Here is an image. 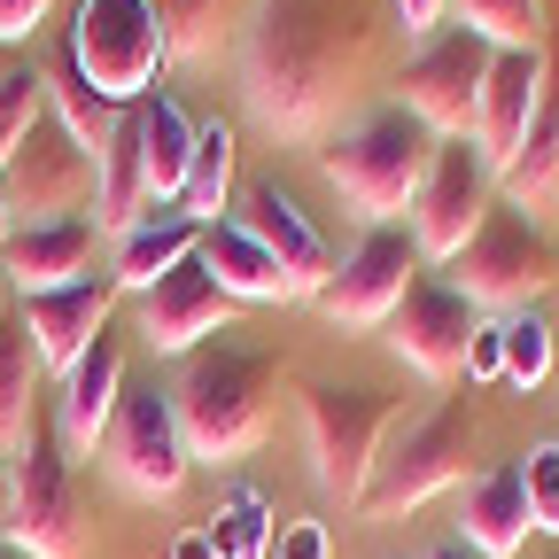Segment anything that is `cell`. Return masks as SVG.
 Masks as SVG:
<instances>
[{"label":"cell","instance_id":"6da1fadb","mask_svg":"<svg viewBox=\"0 0 559 559\" xmlns=\"http://www.w3.org/2000/svg\"><path fill=\"white\" fill-rule=\"evenodd\" d=\"M389 0H249L234 39V79L272 140H319L358 94L381 47Z\"/></svg>","mask_w":559,"mask_h":559},{"label":"cell","instance_id":"7a4b0ae2","mask_svg":"<svg viewBox=\"0 0 559 559\" xmlns=\"http://www.w3.org/2000/svg\"><path fill=\"white\" fill-rule=\"evenodd\" d=\"M171 412H179V436L194 466H234L249 459L272 419H280V358L272 349H234V342H210L179 366L171 381Z\"/></svg>","mask_w":559,"mask_h":559},{"label":"cell","instance_id":"3957f363","mask_svg":"<svg viewBox=\"0 0 559 559\" xmlns=\"http://www.w3.org/2000/svg\"><path fill=\"white\" fill-rule=\"evenodd\" d=\"M428 164H436V132L419 124L404 102L366 109L349 132H334L326 148H319L326 187H334L349 210H366L373 226L404 218V210H412V194H419V179H428Z\"/></svg>","mask_w":559,"mask_h":559},{"label":"cell","instance_id":"277c9868","mask_svg":"<svg viewBox=\"0 0 559 559\" xmlns=\"http://www.w3.org/2000/svg\"><path fill=\"white\" fill-rule=\"evenodd\" d=\"M466 459H474V404L443 396L428 419H412V428H396L381 443L373 481L358 498V521H404V513H419L428 498H443V489L466 481Z\"/></svg>","mask_w":559,"mask_h":559},{"label":"cell","instance_id":"5b68a950","mask_svg":"<svg viewBox=\"0 0 559 559\" xmlns=\"http://www.w3.org/2000/svg\"><path fill=\"white\" fill-rule=\"evenodd\" d=\"M304 412V451H311V481L326 489L334 506L358 513L366 481H373V459L381 443L396 436V396L389 389H342V381H311L296 396Z\"/></svg>","mask_w":559,"mask_h":559},{"label":"cell","instance_id":"8992f818","mask_svg":"<svg viewBox=\"0 0 559 559\" xmlns=\"http://www.w3.org/2000/svg\"><path fill=\"white\" fill-rule=\"evenodd\" d=\"M559 280V249L551 234L513 202H489V218L474 226V241L451 257V288L489 311V319H513V311H536V296Z\"/></svg>","mask_w":559,"mask_h":559},{"label":"cell","instance_id":"52a82bcc","mask_svg":"<svg viewBox=\"0 0 559 559\" xmlns=\"http://www.w3.org/2000/svg\"><path fill=\"white\" fill-rule=\"evenodd\" d=\"M70 55H79V70L94 79L102 102L132 109L148 102V86L164 79V24L148 0H79V16H70Z\"/></svg>","mask_w":559,"mask_h":559},{"label":"cell","instance_id":"ba28073f","mask_svg":"<svg viewBox=\"0 0 559 559\" xmlns=\"http://www.w3.org/2000/svg\"><path fill=\"white\" fill-rule=\"evenodd\" d=\"M0 528H9V544L24 559H86L79 498H70V459H62L47 419L9 451V513H0Z\"/></svg>","mask_w":559,"mask_h":559},{"label":"cell","instance_id":"9c48e42d","mask_svg":"<svg viewBox=\"0 0 559 559\" xmlns=\"http://www.w3.org/2000/svg\"><path fill=\"white\" fill-rule=\"evenodd\" d=\"M489 202H498L489 156L474 140H436V164H428V179H419V194L404 210V234H412L419 264H451L474 241V226L489 218Z\"/></svg>","mask_w":559,"mask_h":559},{"label":"cell","instance_id":"30bf717a","mask_svg":"<svg viewBox=\"0 0 559 559\" xmlns=\"http://www.w3.org/2000/svg\"><path fill=\"white\" fill-rule=\"evenodd\" d=\"M489 47L481 32L466 24H443L412 47V62L396 70V102L428 124L436 140H474V102H481V79H489Z\"/></svg>","mask_w":559,"mask_h":559},{"label":"cell","instance_id":"8fae6325","mask_svg":"<svg viewBox=\"0 0 559 559\" xmlns=\"http://www.w3.org/2000/svg\"><path fill=\"white\" fill-rule=\"evenodd\" d=\"M102 466L132 489V498H179L194 459H187V436H179V412H171V389H132L117 396V419L102 436Z\"/></svg>","mask_w":559,"mask_h":559},{"label":"cell","instance_id":"7c38bea8","mask_svg":"<svg viewBox=\"0 0 559 559\" xmlns=\"http://www.w3.org/2000/svg\"><path fill=\"white\" fill-rule=\"evenodd\" d=\"M0 187H9V210L16 226H55V218H86L94 202V156L70 140L55 117L32 124V140L16 148V164L0 171Z\"/></svg>","mask_w":559,"mask_h":559},{"label":"cell","instance_id":"4fadbf2b","mask_svg":"<svg viewBox=\"0 0 559 559\" xmlns=\"http://www.w3.org/2000/svg\"><path fill=\"white\" fill-rule=\"evenodd\" d=\"M428 272L419 264V249H412V234L404 226H373L358 249H349L342 264H334V280L311 296L334 326H389V311L404 304V288Z\"/></svg>","mask_w":559,"mask_h":559},{"label":"cell","instance_id":"5bb4252c","mask_svg":"<svg viewBox=\"0 0 559 559\" xmlns=\"http://www.w3.org/2000/svg\"><path fill=\"white\" fill-rule=\"evenodd\" d=\"M474 326H481V311L451 288V280L419 272L412 288H404V304L389 311V349H396L419 381H459V373H466Z\"/></svg>","mask_w":559,"mask_h":559},{"label":"cell","instance_id":"9a60e30c","mask_svg":"<svg viewBox=\"0 0 559 559\" xmlns=\"http://www.w3.org/2000/svg\"><path fill=\"white\" fill-rule=\"evenodd\" d=\"M140 304V342L156 349V358H194V349L210 342V334H226L234 326V296L218 288V280L202 272V257H187L179 272H164L148 296H132Z\"/></svg>","mask_w":559,"mask_h":559},{"label":"cell","instance_id":"2e32d148","mask_svg":"<svg viewBox=\"0 0 559 559\" xmlns=\"http://www.w3.org/2000/svg\"><path fill=\"white\" fill-rule=\"evenodd\" d=\"M544 70H551V47H498L489 55V79L474 102V148L489 156V171H506L513 148L528 140L536 102H544Z\"/></svg>","mask_w":559,"mask_h":559},{"label":"cell","instance_id":"e0dca14e","mask_svg":"<svg viewBox=\"0 0 559 559\" xmlns=\"http://www.w3.org/2000/svg\"><path fill=\"white\" fill-rule=\"evenodd\" d=\"M117 272H86V280H70V288H47V296H24V326L39 342V366L70 373L86 358V349L109 334V311H117Z\"/></svg>","mask_w":559,"mask_h":559},{"label":"cell","instance_id":"ac0fdd59","mask_svg":"<svg viewBox=\"0 0 559 559\" xmlns=\"http://www.w3.org/2000/svg\"><path fill=\"white\" fill-rule=\"evenodd\" d=\"M241 234L288 272V288L296 296H319L326 280H334V257H326V241H319V226L296 210V194L280 187V179H257L249 194H241Z\"/></svg>","mask_w":559,"mask_h":559},{"label":"cell","instance_id":"d6986e66","mask_svg":"<svg viewBox=\"0 0 559 559\" xmlns=\"http://www.w3.org/2000/svg\"><path fill=\"white\" fill-rule=\"evenodd\" d=\"M117 396H124V349L102 334L79 366L62 373V396H55V443L62 459H94L109 419H117Z\"/></svg>","mask_w":559,"mask_h":559},{"label":"cell","instance_id":"ffe728a7","mask_svg":"<svg viewBox=\"0 0 559 559\" xmlns=\"http://www.w3.org/2000/svg\"><path fill=\"white\" fill-rule=\"evenodd\" d=\"M536 536L528 521V489H521V459H498L489 474L466 481V506H459V544L474 559H521Z\"/></svg>","mask_w":559,"mask_h":559},{"label":"cell","instance_id":"44dd1931","mask_svg":"<svg viewBox=\"0 0 559 559\" xmlns=\"http://www.w3.org/2000/svg\"><path fill=\"white\" fill-rule=\"evenodd\" d=\"M94 241H102L94 210H86V218H55V226H16L9 249H0V272H9L24 296H47V288H70V280H86Z\"/></svg>","mask_w":559,"mask_h":559},{"label":"cell","instance_id":"7402d4cb","mask_svg":"<svg viewBox=\"0 0 559 559\" xmlns=\"http://www.w3.org/2000/svg\"><path fill=\"white\" fill-rule=\"evenodd\" d=\"M187 257H202V226L187 218L179 202H148V210H140V226L117 234V264H109V272H117L124 296H148L156 280L179 272Z\"/></svg>","mask_w":559,"mask_h":559},{"label":"cell","instance_id":"603a6c76","mask_svg":"<svg viewBox=\"0 0 559 559\" xmlns=\"http://www.w3.org/2000/svg\"><path fill=\"white\" fill-rule=\"evenodd\" d=\"M498 202L528 210V218L559 202V55H551V70H544V102H536L528 140L513 148V164L498 171Z\"/></svg>","mask_w":559,"mask_h":559},{"label":"cell","instance_id":"cb8c5ba5","mask_svg":"<svg viewBox=\"0 0 559 559\" xmlns=\"http://www.w3.org/2000/svg\"><path fill=\"white\" fill-rule=\"evenodd\" d=\"M132 124H140V179H148V202H179L187 164H194V117L171 94H148V102H132Z\"/></svg>","mask_w":559,"mask_h":559},{"label":"cell","instance_id":"d4e9b609","mask_svg":"<svg viewBox=\"0 0 559 559\" xmlns=\"http://www.w3.org/2000/svg\"><path fill=\"white\" fill-rule=\"evenodd\" d=\"M202 272L218 280L234 304H288V296H296V288H288V272H280V264L241 234V218L202 226Z\"/></svg>","mask_w":559,"mask_h":559},{"label":"cell","instance_id":"484cf974","mask_svg":"<svg viewBox=\"0 0 559 559\" xmlns=\"http://www.w3.org/2000/svg\"><path fill=\"white\" fill-rule=\"evenodd\" d=\"M156 24H164V47L171 62L187 70H210L234 39H241V16H249V0H148Z\"/></svg>","mask_w":559,"mask_h":559},{"label":"cell","instance_id":"4316f807","mask_svg":"<svg viewBox=\"0 0 559 559\" xmlns=\"http://www.w3.org/2000/svg\"><path fill=\"white\" fill-rule=\"evenodd\" d=\"M39 79H47V117H55V124H62L70 140H79L86 156H102V140L117 132V117H124V109L94 94V79L79 70V55H70V47H62V55H55V62L39 70Z\"/></svg>","mask_w":559,"mask_h":559},{"label":"cell","instance_id":"83f0119b","mask_svg":"<svg viewBox=\"0 0 559 559\" xmlns=\"http://www.w3.org/2000/svg\"><path fill=\"white\" fill-rule=\"evenodd\" d=\"M226 202H234V124L210 117V124H194V164H187L179 210H187L194 226H218Z\"/></svg>","mask_w":559,"mask_h":559},{"label":"cell","instance_id":"f1b7e54d","mask_svg":"<svg viewBox=\"0 0 559 559\" xmlns=\"http://www.w3.org/2000/svg\"><path fill=\"white\" fill-rule=\"evenodd\" d=\"M39 342H32V326L24 319H9V334H0V443H24L32 428H39V412H32V389H39Z\"/></svg>","mask_w":559,"mask_h":559},{"label":"cell","instance_id":"f546056e","mask_svg":"<svg viewBox=\"0 0 559 559\" xmlns=\"http://www.w3.org/2000/svg\"><path fill=\"white\" fill-rule=\"evenodd\" d=\"M210 551H218V559H272V506H264V489H234V498L218 506V513H210Z\"/></svg>","mask_w":559,"mask_h":559},{"label":"cell","instance_id":"4dcf8cb0","mask_svg":"<svg viewBox=\"0 0 559 559\" xmlns=\"http://www.w3.org/2000/svg\"><path fill=\"white\" fill-rule=\"evenodd\" d=\"M443 9L489 47H544V0H443Z\"/></svg>","mask_w":559,"mask_h":559},{"label":"cell","instance_id":"1f68e13d","mask_svg":"<svg viewBox=\"0 0 559 559\" xmlns=\"http://www.w3.org/2000/svg\"><path fill=\"white\" fill-rule=\"evenodd\" d=\"M39 117H47V79L32 62H9V70H0V171L16 164V148L32 140Z\"/></svg>","mask_w":559,"mask_h":559},{"label":"cell","instance_id":"d6a6232c","mask_svg":"<svg viewBox=\"0 0 559 559\" xmlns=\"http://www.w3.org/2000/svg\"><path fill=\"white\" fill-rule=\"evenodd\" d=\"M544 373H551V326L536 311H513L506 319V381L513 389H536Z\"/></svg>","mask_w":559,"mask_h":559},{"label":"cell","instance_id":"836d02e7","mask_svg":"<svg viewBox=\"0 0 559 559\" xmlns=\"http://www.w3.org/2000/svg\"><path fill=\"white\" fill-rule=\"evenodd\" d=\"M521 489H528L536 536H559V443H528L521 451Z\"/></svg>","mask_w":559,"mask_h":559},{"label":"cell","instance_id":"e575fe53","mask_svg":"<svg viewBox=\"0 0 559 559\" xmlns=\"http://www.w3.org/2000/svg\"><path fill=\"white\" fill-rule=\"evenodd\" d=\"M466 381H506V319H481L466 342Z\"/></svg>","mask_w":559,"mask_h":559},{"label":"cell","instance_id":"d590c367","mask_svg":"<svg viewBox=\"0 0 559 559\" xmlns=\"http://www.w3.org/2000/svg\"><path fill=\"white\" fill-rule=\"evenodd\" d=\"M272 559H334V536H326V521H288L272 536Z\"/></svg>","mask_w":559,"mask_h":559},{"label":"cell","instance_id":"8d00e7d4","mask_svg":"<svg viewBox=\"0 0 559 559\" xmlns=\"http://www.w3.org/2000/svg\"><path fill=\"white\" fill-rule=\"evenodd\" d=\"M55 16V0H0V47L16 39H39V24Z\"/></svg>","mask_w":559,"mask_h":559},{"label":"cell","instance_id":"74e56055","mask_svg":"<svg viewBox=\"0 0 559 559\" xmlns=\"http://www.w3.org/2000/svg\"><path fill=\"white\" fill-rule=\"evenodd\" d=\"M389 16H396V32L428 39V32H443V0H389Z\"/></svg>","mask_w":559,"mask_h":559},{"label":"cell","instance_id":"f35d334b","mask_svg":"<svg viewBox=\"0 0 559 559\" xmlns=\"http://www.w3.org/2000/svg\"><path fill=\"white\" fill-rule=\"evenodd\" d=\"M171 559H218V551H210V536L194 528V536H179V544H171Z\"/></svg>","mask_w":559,"mask_h":559},{"label":"cell","instance_id":"ab89813d","mask_svg":"<svg viewBox=\"0 0 559 559\" xmlns=\"http://www.w3.org/2000/svg\"><path fill=\"white\" fill-rule=\"evenodd\" d=\"M9 234H16V210H9V187H0V249H9Z\"/></svg>","mask_w":559,"mask_h":559},{"label":"cell","instance_id":"60d3db41","mask_svg":"<svg viewBox=\"0 0 559 559\" xmlns=\"http://www.w3.org/2000/svg\"><path fill=\"white\" fill-rule=\"evenodd\" d=\"M0 513H9V443H0Z\"/></svg>","mask_w":559,"mask_h":559},{"label":"cell","instance_id":"b9f144b4","mask_svg":"<svg viewBox=\"0 0 559 559\" xmlns=\"http://www.w3.org/2000/svg\"><path fill=\"white\" fill-rule=\"evenodd\" d=\"M428 559H474V551H466V544H436Z\"/></svg>","mask_w":559,"mask_h":559},{"label":"cell","instance_id":"7bdbcfd3","mask_svg":"<svg viewBox=\"0 0 559 559\" xmlns=\"http://www.w3.org/2000/svg\"><path fill=\"white\" fill-rule=\"evenodd\" d=\"M0 334H9V272H0Z\"/></svg>","mask_w":559,"mask_h":559},{"label":"cell","instance_id":"ee69618b","mask_svg":"<svg viewBox=\"0 0 559 559\" xmlns=\"http://www.w3.org/2000/svg\"><path fill=\"white\" fill-rule=\"evenodd\" d=\"M0 70H9V62H0Z\"/></svg>","mask_w":559,"mask_h":559},{"label":"cell","instance_id":"f6af8a7d","mask_svg":"<svg viewBox=\"0 0 559 559\" xmlns=\"http://www.w3.org/2000/svg\"><path fill=\"white\" fill-rule=\"evenodd\" d=\"M0 559H9V551H0Z\"/></svg>","mask_w":559,"mask_h":559},{"label":"cell","instance_id":"bcb514c9","mask_svg":"<svg viewBox=\"0 0 559 559\" xmlns=\"http://www.w3.org/2000/svg\"><path fill=\"white\" fill-rule=\"evenodd\" d=\"M551 559H559V551H551Z\"/></svg>","mask_w":559,"mask_h":559}]
</instances>
